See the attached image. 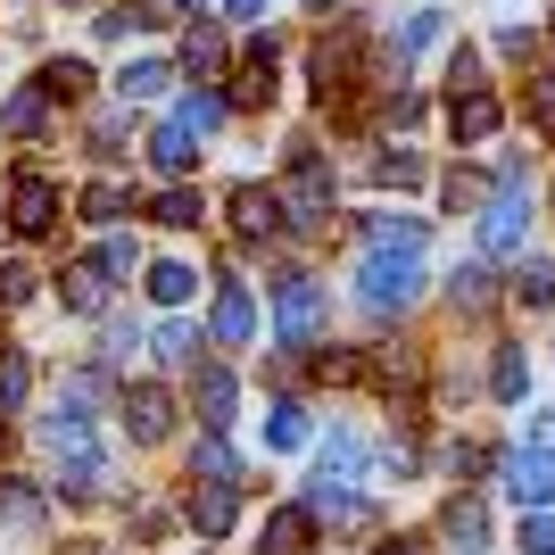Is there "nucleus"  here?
Returning a JSON list of instances; mask_svg holds the SVG:
<instances>
[{
  "mask_svg": "<svg viewBox=\"0 0 555 555\" xmlns=\"http://www.w3.org/2000/svg\"><path fill=\"white\" fill-rule=\"evenodd\" d=\"M357 299H365L373 315H406V307L423 299V257L365 249V266H357Z\"/></svg>",
  "mask_w": 555,
  "mask_h": 555,
  "instance_id": "f257e3e1",
  "label": "nucleus"
},
{
  "mask_svg": "<svg viewBox=\"0 0 555 555\" xmlns=\"http://www.w3.org/2000/svg\"><path fill=\"white\" fill-rule=\"evenodd\" d=\"M274 332H282V348H307L315 332H324V282H315V274H282V291H274Z\"/></svg>",
  "mask_w": 555,
  "mask_h": 555,
  "instance_id": "f03ea898",
  "label": "nucleus"
},
{
  "mask_svg": "<svg viewBox=\"0 0 555 555\" xmlns=\"http://www.w3.org/2000/svg\"><path fill=\"white\" fill-rule=\"evenodd\" d=\"M522 241H531V199L498 191L481 208V257H522Z\"/></svg>",
  "mask_w": 555,
  "mask_h": 555,
  "instance_id": "7ed1b4c3",
  "label": "nucleus"
},
{
  "mask_svg": "<svg viewBox=\"0 0 555 555\" xmlns=\"http://www.w3.org/2000/svg\"><path fill=\"white\" fill-rule=\"evenodd\" d=\"M324 216H332V175L315 166V150H299V158H291V224L315 232Z\"/></svg>",
  "mask_w": 555,
  "mask_h": 555,
  "instance_id": "20e7f679",
  "label": "nucleus"
},
{
  "mask_svg": "<svg viewBox=\"0 0 555 555\" xmlns=\"http://www.w3.org/2000/svg\"><path fill=\"white\" fill-rule=\"evenodd\" d=\"M498 473H506V481H498V489H506V498H514V506H555V456H539V448H531V456H498Z\"/></svg>",
  "mask_w": 555,
  "mask_h": 555,
  "instance_id": "39448f33",
  "label": "nucleus"
},
{
  "mask_svg": "<svg viewBox=\"0 0 555 555\" xmlns=\"http://www.w3.org/2000/svg\"><path fill=\"white\" fill-rule=\"evenodd\" d=\"M9 224H17V232H50V224H59V191H50V175H17V183H9Z\"/></svg>",
  "mask_w": 555,
  "mask_h": 555,
  "instance_id": "423d86ee",
  "label": "nucleus"
},
{
  "mask_svg": "<svg viewBox=\"0 0 555 555\" xmlns=\"http://www.w3.org/2000/svg\"><path fill=\"white\" fill-rule=\"evenodd\" d=\"M357 481H365V440L324 431V448H315V489H357Z\"/></svg>",
  "mask_w": 555,
  "mask_h": 555,
  "instance_id": "0eeeda50",
  "label": "nucleus"
},
{
  "mask_svg": "<svg viewBox=\"0 0 555 555\" xmlns=\"http://www.w3.org/2000/svg\"><path fill=\"white\" fill-rule=\"evenodd\" d=\"M440 539H448V555H489V514H481V498H448Z\"/></svg>",
  "mask_w": 555,
  "mask_h": 555,
  "instance_id": "6e6552de",
  "label": "nucleus"
},
{
  "mask_svg": "<svg viewBox=\"0 0 555 555\" xmlns=\"http://www.w3.org/2000/svg\"><path fill=\"white\" fill-rule=\"evenodd\" d=\"M191 398H199V423H208V431H224L232 406H241V382H232L224 365H199V373H191Z\"/></svg>",
  "mask_w": 555,
  "mask_h": 555,
  "instance_id": "1a4fd4ad",
  "label": "nucleus"
},
{
  "mask_svg": "<svg viewBox=\"0 0 555 555\" xmlns=\"http://www.w3.org/2000/svg\"><path fill=\"white\" fill-rule=\"evenodd\" d=\"M232 522H241V489H232V481H208L199 498H191V531H199V539H224Z\"/></svg>",
  "mask_w": 555,
  "mask_h": 555,
  "instance_id": "9d476101",
  "label": "nucleus"
},
{
  "mask_svg": "<svg viewBox=\"0 0 555 555\" xmlns=\"http://www.w3.org/2000/svg\"><path fill=\"white\" fill-rule=\"evenodd\" d=\"M423 241H431V224H423V216H373L365 224V249H390V257H423Z\"/></svg>",
  "mask_w": 555,
  "mask_h": 555,
  "instance_id": "9b49d317",
  "label": "nucleus"
},
{
  "mask_svg": "<svg viewBox=\"0 0 555 555\" xmlns=\"http://www.w3.org/2000/svg\"><path fill=\"white\" fill-rule=\"evenodd\" d=\"M216 340H224V348H249V340H257V299L241 291V282H224V291H216Z\"/></svg>",
  "mask_w": 555,
  "mask_h": 555,
  "instance_id": "f8f14e48",
  "label": "nucleus"
},
{
  "mask_svg": "<svg viewBox=\"0 0 555 555\" xmlns=\"http://www.w3.org/2000/svg\"><path fill=\"white\" fill-rule=\"evenodd\" d=\"M448 125H456V141H489L498 125H506V108L489 92H448Z\"/></svg>",
  "mask_w": 555,
  "mask_h": 555,
  "instance_id": "ddd939ff",
  "label": "nucleus"
},
{
  "mask_svg": "<svg viewBox=\"0 0 555 555\" xmlns=\"http://www.w3.org/2000/svg\"><path fill=\"white\" fill-rule=\"evenodd\" d=\"M150 158H158L166 175H183V166L199 158V125H191V116L175 108V116H166V125H158V141H150Z\"/></svg>",
  "mask_w": 555,
  "mask_h": 555,
  "instance_id": "4468645a",
  "label": "nucleus"
},
{
  "mask_svg": "<svg viewBox=\"0 0 555 555\" xmlns=\"http://www.w3.org/2000/svg\"><path fill=\"white\" fill-rule=\"evenodd\" d=\"M166 415H175V406H166V390H150V382H133V390H125V423H133V440H166Z\"/></svg>",
  "mask_w": 555,
  "mask_h": 555,
  "instance_id": "2eb2a0df",
  "label": "nucleus"
},
{
  "mask_svg": "<svg viewBox=\"0 0 555 555\" xmlns=\"http://www.w3.org/2000/svg\"><path fill=\"white\" fill-rule=\"evenodd\" d=\"M307 531H315V514H307V506H282L274 522H266V539H257V555H299Z\"/></svg>",
  "mask_w": 555,
  "mask_h": 555,
  "instance_id": "dca6fc26",
  "label": "nucleus"
},
{
  "mask_svg": "<svg viewBox=\"0 0 555 555\" xmlns=\"http://www.w3.org/2000/svg\"><path fill=\"white\" fill-rule=\"evenodd\" d=\"M232 100H241V108H266V100H274V50H266V42L241 59V83H232Z\"/></svg>",
  "mask_w": 555,
  "mask_h": 555,
  "instance_id": "f3484780",
  "label": "nucleus"
},
{
  "mask_svg": "<svg viewBox=\"0 0 555 555\" xmlns=\"http://www.w3.org/2000/svg\"><path fill=\"white\" fill-rule=\"evenodd\" d=\"M191 473H199V481H232V489H241V456H232L216 431H208V440H191Z\"/></svg>",
  "mask_w": 555,
  "mask_h": 555,
  "instance_id": "a211bd4d",
  "label": "nucleus"
},
{
  "mask_svg": "<svg viewBox=\"0 0 555 555\" xmlns=\"http://www.w3.org/2000/svg\"><path fill=\"white\" fill-rule=\"evenodd\" d=\"M489 390L514 406V398L531 390V357H522V348H498V357H489Z\"/></svg>",
  "mask_w": 555,
  "mask_h": 555,
  "instance_id": "6ab92c4d",
  "label": "nucleus"
},
{
  "mask_svg": "<svg viewBox=\"0 0 555 555\" xmlns=\"http://www.w3.org/2000/svg\"><path fill=\"white\" fill-rule=\"evenodd\" d=\"M59 299H67L75 315H100V307H108V274H100V266H75V274H67V291H59Z\"/></svg>",
  "mask_w": 555,
  "mask_h": 555,
  "instance_id": "aec40b11",
  "label": "nucleus"
},
{
  "mask_svg": "<svg viewBox=\"0 0 555 555\" xmlns=\"http://www.w3.org/2000/svg\"><path fill=\"white\" fill-rule=\"evenodd\" d=\"M25 390H34V365H25V348H0V415H17Z\"/></svg>",
  "mask_w": 555,
  "mask_h": 555,
  "instance_id": "412c9836",
  "label": "nucleus"
},
{
  "mask_svg": "<svg viewBox=\"0 0 555 555\" xmlns=\"http://www.w3.org/2000/svg\"><path fill=\"white\" fill-rule=\"evenodd\" d=\"M232 216H241V232H257V241H266V232H274V191L241 183V191H232Z\"/></svg>",
  "mask_w": 555,
  "mask_h": 555,
  "instance_id": "4be33fe9",
  "label": "nucleus"
},
{
  "mask_svg": "<svg viewBox=\"0 0 555 555\" xmlns=\"http://www.w3.org/2000/svg\"><path fill=\"white\" fill-rule=\"evenodd\" d=\"M175 75H166V59H141V67H125L116 75V100H158Z\"/></svg>",
  "mask_w": 555,
  "mask_h": 555,
  "instance_id": "5701e85b",
  "label": "nucleus"
},
{
  "mask_svg": "<svg viewBox=\"0 0 555 555\" xmlns=\"http://www.w3.org/2000/svg\"><path fill=\"white\" fill-rule=\"evenodd\" d=\"M83 83H92L83 59H50V67H42V100H83Z\"/></svg>",
  "mask_w": 555,
  "mask_h": 555,
  "instance_id": "b1692460",
  "label": "nucleus"
},
{
  "mask_svg": "<svg viewBox=\"0 0 555 555\" xmlns=\"http://www.w3.org/2000/svg\"><path fill=\"white\" fill-rule=\"evenodd\" d=\"M373 183L415 191V183H423V158H415V150H382V158H373Z\"/></svg>",
  "mask_w": 555,
  "mask_h": 555,
  "instance_id": "393cba45",
  "label": "nucleus"
},
{
  "mask_svg": "<svg viewBox=\"0 0 555 555\" xmlns=\"http://www.w3.org/2000/svg\"><path fill=\"white\" fill-rule=\"evenodd\" d=\"M514 299L522 307H555V266H522V257H514Z\"/></svg>",
  "mask_w": 555,
  "mask_h": 555,
  "instance_id": "a878e982",
  "label": "nucleus"
},
{
  "mask_svg": "<svg viewBox=\"0 0 555 555\" xmlns=\"http://www.w3.org/2000/svg\"><path fill=\"white\" fill-rule=\"evenodd\" d=\"M150 216H158L166 232H191V224H199L208 208H199V191H158V208H150Z\"/></svg>",
  "mask_w": 555,
  "mask_h": 555,
  "instance_id": "bb28decb",
  "label": "nucleus"
},
{
  "mask_svg": "<svg viewBox=\"0 0 555 555\" xmlns=\"http://www.w3.org/2000/svg\"><path fill=\"white\" fill-rule=\"evenodd\" d=\"M266 440H274V448H307V440H315V423H307V406H274V423H266Z\"/></svg>",
  "mask_w": 555,
  "mask_h": 555,
  "instance_id": "cd10ccee",
  "label": "nucleus"
},
{
  "mask_svg": "<svg viewBox=\"0 0 555 555\" xmlns=\"http://www.w3.org/2000/svg\"><path fill=\"white\" fill-rule=\"evenodd\" d=\"M116 216H125V191H116V183H92V191H83V224H116Z\"/></svg>",
  "mask_w": 555,
  "mask_h": 555,
  "instance_id": "c85d7f7f",
  "label": "nucleus"
},
{
  "mask_svg": "<svg viewBox=\"0 0 555 555\" xmlns=\"http://www.w3.org/2000/svg\"><path fill=\"white\" fill-rule=\"evenodd\" d=\"M92 266H100L108 282H125V274L141 266V249H133V241H100V257H92Z\"/></svg>",
  "mask_w": 555,
  "mask_h": 555,
  "instance_id": "c756f323",
  "label": "nucleus"
},
{
  "mask_svg": "<svg viewBox=\"0 0 555 555\" xmlns=\"http://www.w3.org/2000/svg\"><path fill=\"white\" fill-rule=\"evenodd\" d=\"M158 357H166V365H191V357H199V332H191V324H166L158 332Z\"/></svg>",
  "mask_w": 555,
  "mask_h": 555,
  "instance_id": "7c9ffc66",
  "label": "nucleus"
},
{
  "mask_svg": "<svg viewBox=\"0 0 555 555\" xmlns=\"http://www.w3.org/2000/svg\"><path fill=\"white\" fill-rule=\"evenodd\" d=\"M150 291H158V307H183V299H191V266H158V274H150Z\"/></svg>",
  "mask_w": 555,
  "mask_h": 555,
  "instance_id": "2f4dec72",
  "label": "nucleus"
},
{
  "mask_svg": "<svg viewBox=\"0 0 555 555\" xmlns=\"http://www.w3.org/2000/svg\"><path fill=\"white\" fill-rule=\"evenodd\" d=\"M531 125H539V133H555V67L531 75Z\"/></svg>",
  "mask_w": 555,
  "mask_h": 555,
  "instance_id": "473e14b6",
  "label": "nucleus"
},
{
  "mask_svg": "<svg viewBox=\"0 0 555 555\" xmlns=\"http://www.w3.org/2000/svg\"><path fill=\"white\" fill-rule=\"evenodd\" d=\"M456 307H464V315L489 307V274H481V266H464V274H456Z\"/></svg>",
  "mask_w": 555,
  "mask_h": 555,
  "instance_id": "72a5a7b5",
  "label": "nucleus"
},
{
  "mask_svg": "<svg viewBox=\"0 0 555 555\" xmlns=\"http://www.w3.org/2000/svg\"><path fill=\"white\" fill-rule=\"evenodd\" d=\"M42 108H50L42 92H17V100H9V125H17V133H34V125H42Z\"/></svg>",
  "mask_w": 555,
  "mask_h": 555,
  "instance_id": "f704fd0d",
  "label": "nucleus"
},
{
  "mask_svg": "<svg viewBox=\"0 0 555 555\" xmlns=\"http://www.w3.org/2000/svg\"><path fill=\"white\" fill-rule=\"evenodd\" d=\"M183 116L199 125V133H216V116H224V100H216V92H191V100H183Z\"/></svg>",
  "mask_w": 555,
  "mask_h": 555,
  "instance_id": "c9c22d12",
  "label": "nucleus"
},
{
  "mask_svg": "<svg viewBox=\"0 0 555 555\" xmlns=\"http://www.w3.org/2000/svg\"><path fill=\"white\" fill-rule=\"evenodd\" d=\"M522 555H555V522H547V514H531V522H522Z\"/></svg>",
  "mask_w": 555,
  "mask_h": 555,
  "instance_id": "e433bc0d",
  "label": "nucleus"
},
{
  "mask_svg": "<svg viewBox=\"0 0 555 555\" xmlns=\"http://www.w3.org/2000/svg\"><path fill=\"white\" fill-rule=\"evenodd\" d=\"M0 299H9V307L34 299V266H0Z\"/></svg>",
  "mask_w": 555,
  "mask_h": 555,
  "instance_id": "4c0bfd02",
  "label": "nucleus"
},
{
  "mask_svg": "<svg viewBox=\"0 0 555 555\" xmlns=\"http://www.w3.org/2000/svg\"><path fill=\"white\" fill-rule=\"evenodd\" d=\"M531 25H498V59H531Z\"/></svg>",
  "mask_w": 555,
  "mask_h": 555,
  "instance_id": "58836bf2",
  "label": "nucleus"
},
{
  "mask_svg": "<svg viewBox=\"0 0 555 555\" xmlns=\"http://www.w3.org/2000/svg\"><path fill=\"white\" fill-rule=\"evenodd\" d=\"M423 42H440V9H415V17H406V50H423Z\"/></svg>",
  "mask_w": 555,
  "mask_h": 555,
  "instance_id": "ea45409f",
  "label": "nucleus"
},
{
  "mask_svg": "<svg viewBox=\"0 0 555 555\" xmlns=\"http://www.w3.org/2000/svg\"><path fill=\"white\" fill-rule=\"evenodd\" d=\"M216 50H224V42H216L208 25H199V34H191V42H183V59H191V67H216Z\"/></svg>",
  "mask_w": 555,
  "mask_h": 555,
  "instance_id": "a19ab883",
  "label": "nucleus"
},
{
  "mask_svg": "<svg viewBox=\"0 0 555 555\" xmlns=\"http://www.w3.org/2000/svg\"><path fill=\"white\" fill-rule=\"evenodd\" d=\"M531 448H539V456H555V406H547V415L531 423Z\"/></svg>",
  "mask_w": 555,
  "mask_h": 555,
  "instance_id": "79ce46f5",
  "label": "nucleus"
},
{
  "mask_svg": "<svg viewBox=\"0 0 555 555\" xmlns=\"http://www.w3.org/2000/svg\"><path fill=\"white\" fill-rule=\"evenodd\" d=\"M224 17L232 25H257V17H266V0H224Z\"/></svg>",
  "mask_w": 555,
  "mask_h": 555,
  "instance_id": "37998d69",
  "label": "nucleus"
},
{
  "mask_svg": "<svg viewBox=\"0 0 555 555\" xmlns=\"http://www.w3.org/2000/svg\"><path fill=\"white\" fill-rule=\"evenodd\" d=\"M415 547H423V539H382L373 555H415Z\"/></svg>",
  "mask_w": 555,
  "mask_h": 555,
  "instance_id": "c03bdc74",
  "label": "nucleus"
},
{
  "mask_svg": "<svg viewBox=\"0 0 555 555\" xmlns=\"http://www.w3.org/2000/svg\"><path fill=\"white\" fill-rule=\"evenodd\" d=\"M307 9H340V0H307Z\"/></svg>",
  "mask_w": 555,
  "mask_h": 555,
  "instance_id": "a18cd8bd",
  "label": "nucleus"
},
{
  "mask_svg": "<svg viewBox=\"0 0 555 555\" xmlns=\"http://www.w3.org/2000/svg\"><path fill=\"white\" fill-rule=\"evenodd\" d=\"M175 9H199V0H175Z\"/></svg>",
  "mask_w": 555,
  "mask_h": 555,
  "instance_id": "49530a36",
  "label": "nucleus"
}]
</instances>
